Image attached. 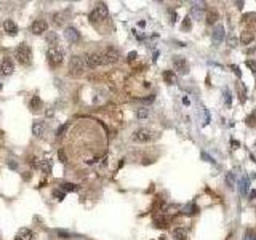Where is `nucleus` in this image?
Wrapping results in <instances>:
<instances>
[{
  "label": "nucleus",
  "mask_w": 256,
  "mask_h": 240,
  "mask_svg": "<svg viewBox=\"0 0 256 240\" xmlns=\"http://www.w3.org/2000/svg\"><path fill=\"white\" fill-rule=\"evenodd\" d=\"M231 69L234 71V74H235V75H238V77H240V67H238V66L232 64V66H231Z\"/></svg>",
  "instance_id": "44"
},
{
  "label": "nucleus",
  "mask_w": 256,
  "mask_h": 240,
  "mask_svg": "<svg viewBox=\"0 0 256 240\" xmlns=\"http://www.w3.org/2000/svg\"><path fill=\"white\" fill-rule=\"evenodd\" d=\"M154 99H155V98H154V94H149L147 98H139V101H141V103H144V104H151V103L154 101Z\"/></svg>",
  "instance_id": "39"
},
{
  "label": "nucleus",
  "mask_w": 256,
  "mask_h": 240,
  "mask_svg": "<svg viewBox=\"0 0 256 240\" xmlns=\"http://www.w3.org/2000/svg\"><path fill=\"white\" fill-rule=\"evenodd\" d=\"M31 58H32L31 47H27L26 43H21V45L16 48V61L23 66H27L31 63Z\"/></svg>",
  "instance_id": "2"
},
{
  "label": "nucleus",
  "mask_w": 256,
  "mask_h": 240,
  "mask_svg": "<svg viewBox=\"0 0 256 240\" xmlns=\"http://www.w3.org/2000/svg\"><path fill=\"white\" fill-rule=\"evenodd\" d=\"M243 240H256V238H254V237H250V235H247V237H245Z\"/></svg>",
  "instance_id": "49"
},
{
  "label": "nucleus",
  "mask_w": 256,
  "mask_h": 240,
  "mask_svg": "<svg viewBox=\"0 0 256 240\" xmlns=\"http://www.w3.org/2000/svg\"><path fill=\"white\" fill-rule=\"evenodd\" d=\"M136 117L139 120H143V119H147L149 117V109H146V107H141V109H138L136 110Z\"/></svg>",
  "instance_id": "32"
},
{
  "label": "nucleus",
  "mask_w": 256,
  "mask_h": 240,
  "mask_svg": "<svg viewBox=\"0 0 256 240\" xmlns=\"http://www.w3.org/2000/svg\"><path fill=\"white\" fill-rule=\"evenodd\" d=\"M58 157H59V162H66V157H64L63 150H59V152H58Z\"/></svg>",
  "instance_id": "47"
},
{
  "label": "nucleus",
  "mask_w": 256,
  "mask_h": 240,
  "mask_svg": "<svg viewBox=\"0 0 256 240\" xmlns=\"http://www.w3.org/2000/svg\"><path fill=\"white\" fill-rule=\"evenodd\" d=\"M231 146H232V149H238V147H240V143L235 141V139H232V141H231Z\"/></svg>",
  "instance_id": "46"
},
{
  "label": "nucleus",
  "mask_w": 256,
  "mask_h": 240,
  "mask_svg": "<svg viewBox=\"0 0 256 240\" xmlns=\"http://www.w3.org/2000/svg\"><path fill=\"white\" fill-rule=\"evenodd\" d=\"M43 131H45V122L43 120H35L34 123H32V135L34 136H42Z\"/></svg>",
  "instance_id": "14"
},
{
  "label": "nucleus",
  "mask_w": 256,
  "mask_h": 240,
  "mask_svg": "<svg viewBox=\"0 0 256 240\" xmlns=\"http://www.w3.org/2000/svg\"><path fill=\"white\" fill-rule=\"evenodd\" d=\"M256 197V191H251L250 192V199H254Z\"/></svg>",
  "instance_id": "48"
},
{
  "label": "nucleus",
  "mask_w": 256,
  "mask_h": 240,
  "mask_svg": "<svg viewBox=\"0 0 256 240\" xmlns=\"http://www.w3.org/2000/svg\"><path fill=\"white\" fill-rule=\"evenodd\" d=\"M27 163H29L32 168H40V160L34 155H31V157H27Z\"/></svg>",
  "instance_id": "31"
},
{
  "label": "nucleus",
  "mask_w": 256,
  "mask_h": 240,
  "mask_svg": "<svg viewBox=\"0 0 256 240\" xmlns=\"http://www.w3.org/2000/svg\"><path fill=\"white\" fill-rule=\"evenodd\" d=\"M173 237H175L176 240H186V238H187L186 229H182V227H176V229H173Z\"/></svg>",
  "instance_id": "22"
},
{
  "label": "nucleus",
  "mask_w": 256,
  "mask_h": 240,
  "mask_svg": "<svg viewBox=\"0 0 256 240\" xmlns=\"http://www.w3.org/2000/svg\"><path fill=\"white\" fill-rule=\"evenodd\" d=\"M205 19H207V24H213L218 21V13L213 12V10H210V12H207V15H205Z\"/></svg>",
  "instance_id": "28"
},
{
  "label": "nucleus",
  "mask_w": 256,
  "mask_h": 240,
  "mask_svg": "<svg viewBox=\"0 0 256 240\" xmlns=\"http://www.w3.org/2000/svg\"><path fill=\"white\" fill-rule=\"evenodd\" d=\"M205 12V3H194L192 5V15L195 16V18H200L202 16V13Z\"/></svg>",
  "instance_id": "21"
},
{
  "label": "nucleus",
  "mask_w": 256,
  "mask_h": 240,
  "mask_svg": "<svg viewBox=\"0 0 256 240\" xmlns=\"http://www.w3.org/2000/svg\"><path fill=\"white\" fill-rule=\"evenodd\" d=\"M107 13H109V10H107V7H106L104 3H98L96 5V8L93 10V12L90 13V21L91 23H99V21H103L106 16H107Z\"/></svg>",
  "instance_id": "3"
},
{
  "label": "nucleus",
  "mask_w": 256,
  "mask_h": 240,
  "mask_svg": "<svg viewBox=\"0 0 256 240\" xmlns=\"http://www.w3.org/2000/svg\"><path fill=\"white\" fill-rule=\"evenodd\" d=\"M59 187H61V191H63V192H77V191H79V186L74 184V182H69V181L61 182Z\"/></svg>",
  "instance_id": "18"
},
{
  "label": "nucleus",
  "mask_w": 256,
  "mask_h": 240,
  "mask_svg": "<svg viewBox=\"0 0 256 240\" xmlns=\"http://www.w3.org/2000/svg\"><path fill=\"white\" fill-rule=\"evenodd\" d=\"M191 27H192L191 18H189V16H186V18H184V23H182V31H189Z\"/></svg>",
  "instance_id": "38"
},
{
  "label": "nucleus",
  "mask_w": 256,
  "mask_h": 240,
  "mask_svg": "<svg viewBox=\"0 0 256 240\" xmlns=\"http://www.w3.org/2000/svg\"><path fill=\"white\" fill-rule=\"evenodd\" d=\"M197 211H199V208H197V205H194V203H191V205H187V206L182 208V213H186V215H195Z\"/></svg>",
  "instance_id": "29"
},
{
  "label": "nucleus",
  "mask_w": 256,
  "mask_h": 240,
  "mask_svg": "<svg viewBox=\"0 0 256 240\" xmlns=\"http://www.w3.org/2000/svg\"><path fill=\"white\" fill-rule=\"evenodd\" d=\"M245 122H247L248 127H256V110H253V112L245 119Z\"/></svg>",
  "instance_id": "30"
},
{
  "label": "nucleus",
  "mask_w": 256,
  "mask_h": 240,
  "mask_svg": "<svg viewBox=\"0 0 256 240\" xmlns=\"http://www.w3.org/2000/svg\"><path fill=\"white\" fill-rule=\"evenodd\" d=\"M173 66H175V71L179 72V74H187L189 72V64L182 56H175L173 58Z\"/></svg>",
  "instance_id": "9"
},
{
  "label": "nucleus",
  "mask_w": 256,
  "mask_h": 240,
  "mask_svg": "<svg viewBox=\"0 0 256 240\" xmlns=\"http://www.w3.org/2000/svg\"><path fill=\"white\" fill-rule=\"evenodd\" d=\"M0 88H2V83H0Z\"/></svg>",
  "instance_id": "50"
},
{
  "label": "nucleus",
  "mask_w": 256,
  "mask_h": 240,
  "mask_svg": "<svg viewBox=\"0 0 256 240\" xmlns=\"http://www.w3.org/2000/svg\"><path fill=\"white\" fill-rule=\"evenodd\" d=\"M69 130V123H64V125H61L59 128H58V131H56V135L61 138V136H64L66 135V131Z\"/></svg>",
  "instance_id": "36"
},
{
  "label": "nucleus",
  "mask_w": 256,
  "mask_h": 240,
  "mask_svg": "<svg viewBox=\"0 0 256 240\" xmlns=\"http://www.w3.org/2000/svg\"><path fill=\"white\" fill-rule=\"evenodd\" d=\"M40 170L43 173H47V175H50V173H51V162H50L48 159L40 160Z\"/></svg>",
  "instance_id": "27"
},
{
  "label": "nucleus",
  "mask_w": 256,
  "mask_h": 240,
  "mask_svg": "<svg viewBox=\"0 0 256 240\" xmlns=\"http://www.w3.org/2000/svg\"><path fill=\"white\" fill-rule=\"evenodd\" d=\"M222 94H224V103H226V106H227V107H231V104H232V96H231V91L226 88V90L222 91Z\"/></svg>",
  "instance_id": "34"
},
{
  "label": "nucleus",
  "mask_w": 256,
  "mask_h": 240,
  "mask_svg": "<svg viewBox=\"0 0 256 240\" xmlns=\"http://www.w3.org/2000/svg\"><path fill=\"white\" fill-rule=\"evenodd\" d=\"M247 66H248V69H251L253 74H256V63L254 61H247Z\"/></svg>",
  "instance_id": "41"
},
{
  "label": "nucleus",
  "mask_w": 256,
  "mask_h": 240,
  "mask_svg": "<svg viewBox=\"0 0 256 240\" xmlns=\"http://www.w3.org/2000/svg\"><path fill=\"white\" fill-rule=\"evenodd\" d=\"M31 31H32V34H35V35L45 34V32L48 31L47 21L45 19H35L34 23H32V26H31Z\"/></svg>",
  "instance_id": "8"
},
{
  "label": "nucleus",
  "mask_w": 256,
  "mask_h": 240,
  "mask_svg": "<svg viewBox=\"0 0 256 240\" xmlns=\"http://www.w3.org/2000/svg\"><path fill=\"white\" fill-rule=\"evenodd\" d=\"M254 18H256V15H254V13H245V15L242 16V21L248 24V23H253Z\"/></svg>",
  "instance_id": "35"
},
{
  "label": "nucleus",
  "mask_w": 256,
  "mask_h": 240,
  "mask_svg": "<svg viewBox=\"0 0 256 240\" xmlns=\"http://www.w3.org/2000/svg\"><path fill=\"white\" fill-rule=\"evenodd\" d=\"M15 240H34V231L32 229H19Z\"/></svg>",
  "instance_id": "13"
},
{
  "label": "nucleus",
  "mask_w": 256,
  "mask_h": 240,
  "mask_svg": "<svg viewBox=\"0 0 256 240\" xmlns=\"http://www.w3.org/2000/svg\"><path fill=\"white\" fill-rule=\"evenodd\" d=\"M170 21L171 23H176V19H178V15H176V12H170Z\"/></svg>",
  "instance_id": "45"
},
{
  "label": "nucleus",
  "mask_w": 256,
  "mask_h": 240,
  "mask_svg": "<svg viewBox=\"0 0 256 240\" xmlns=\"http://www.w3.org/2000/svg\"><path fill=\"white\" fill-rule=\"evenodd\" d=\"M47 43L50 45V48H56V45L59 43V35L56 32H47Z\"/></svg>",
  "instance_id": "17"
},
{
  "label": "nucleus",
  "mask_w": 256,
  "mask_h": 240,
  "mask_svg": "<svg viewBox=\"0 0 256 240\" xmlns=\"http://www.w3.org/2000/svg\"><path fill=\"white\" fill-rule=\"evenodd\" d=\"M85 64H87L88 69H96V67H99V66H103L104 64L103 53H90V54H87Z\"/></svg>",
  "instance_id": "5"
},
{
  "label": "nucleus",
  "mask_w": 256,
  "mask_h": 240,
  "mask_svg": "<svg viewBox=\"0 0 256 240\" xmlns=\"http://www.w3.org/2000/svg\"><path fill=\"white\" fill-rule=\"evenodd\" d=\"M254 40V34L251 31H243L242 35H240V42L243 43V45H250Z\"/></svg>",
  "instance_id": "19"
},
{
  "label": "nucleus",
  "mask_w": 256,
  "mask_h": 240,
  "mask_svg": "<svg viewBox=\"0 0 256 240\" xmlns=\"http://www.w3.org/2000/svg\"><path fill=\"white\" fill-rule=\"evenodd\" d=\"M211 38H213V45H219L224 38V26L222 24H218L213 29V34H211Z\"/></svg>",
  "instance_id": "12"
},
{
  "label": "nucleus",
  "mask_w": 256,
  "mask_h": 240,
  "mask_svg": "<svg viewBox=\"0 0 256 240\" xmlns=\"http://www.w3.org/2000/svg\"><path fill=\"white\" fill-rule=\"evenodd\" d=\"M51 18H53V24L54 26H63L64 24V21H63V15H61V13H54L53 16H51Z\"/></svg>",
  "instance_id": "33"
},
{
  "label": "nucleus",
  "mask_w": 256,
  "mask_h": 240,
  "mask_svg": "<svg viewBox=\"0 0 256 240\" xmlns=\"http://www.w3.org/2000/svg\"><path fill=\"white\" fill-rule=\"evenodd\" d=\"M15 71V63L10 58H3L2 63H0V74L3 75H11Z\"/></svg>",
  "instance_id": "10"
},
{
  "label": "nucleus",
  "mask_w": 256,
  "mask_h": 240,
  "mask_svg": "<svg viewBox=\"0 0 256 240\" xmlns=\"http://www.w3.org/2000/svg\"><path fill=\"white\" fill-rule=\"evenodd\" d=\"M235 176H234L232 171H227L226 173V186L231 189V191H234V187H235Z\"/></svg>",
  "instance_id": "23"
},
{
  "label": "nucleus",
  "mask_w": 256,
  "mask_h": 240,
  "mask_svg": "<svg viewBox=\"0 0 256 240\" xmlns=\"http://www.w3.org/2000/svg\"><path fill=\"white\" fill-rule=\"evenodd\" d=\"M64 37H66V40H67V42L77 43V42H79V38H80V32L77 31L75 27L69 26V27H66V29H64Z\"/></svg>",
  "instance_id": "11"
},
{
  "label": "nucleus",
  "mask_w": 256,
  "mask_h": 240,
  "mask_svg": "<svg viewBox=\"0 0 256 240\" xmlns=\"http://www.w3.org/2000/svg\"><path fill=\"white\" fill-rule=\"evenodd\" d=\"M163 80H165V83H168V85H173V83H176V74H175V71H163Z\"/></svg>",
  "instance_id": "20"
},
{
  "label": "nucleus",
  "mask_w": 256,
  "mask_h": 240,
  "mask_svg": "<svg viewBox=\"0 0 256 240\" xmlns=\"http://www.w3.org/2000/svg\"><path fill=\"white\" fill-rule=\"evenodd\" d=\"M247 189H248V179L243 176V178L238 179V192H240L242 195H245L247 194Z\"/></svg>",
  "instance_id": "26"
},
{
  "label": "nucleus",
  "mask_w": 256,
  "mask_h": 240,
  "mask_svg": "<svg viewBox=\"0 0 256 240\" xmlns=\"http://www.w3.org/2000/svg\"><path fill=\"white\" fill-rule=\"evenodd\" d=\"M170 222H171V218H168V216H165V215H160V216H155L154 218V224H155V227H168L170 226Z\"/></svg>",
  "instance_id": "15"
},
{
  "label": "nucleus",
  "mask_w": 256,
  "mask_h": 240,
  "mask_svg": "<svg viewBox=\"0 0 256 240\" xmlns=\"http://www.w3.org/2000/svg\"><path fill=\"white\" fill-rule=\"evenodd\" d=\"M119 58H120V53L117 51L115 48H112V47L106 48L104 51H103L104 64H114V63H117V61H119Z\"/></svg>",
  "instance_id": "7"
},
{
  "label": "nucleus",
  "mask_w": 256,
  "mask_h": 240,
  "mask_svg": "<svg viewBox=\"0 0 256 240\" xmlns=\"http://www.w3.org/2000/svg\"><path fill=\"white\" fill-rule=\"evenodd\" d=\"M47 58H48L51 66H59L64 61V51L61 48H58V47L56 48H50L48 53H47Z\"/></svg>",
  "instance_id": "4"
},
{
  "label": "nucleus",
  "mask_w": 256,
  "mask_h": 240,
  "mask_svg": "<svg viewBox=\"0 0 256 240\" xmlns=\"http://www.w3.org/2000/svg\"><path fill=\"white\" fill-rule=\"evenodd\" d=\"M56 235L59 237V238H71V234L67 232V231H63V229H56Z\"/></svg>",
  "instance_id": "37"
},
{
  "label": "nucleus",
  "mask_w": 256,
  "mask_h": 240,
  "mask_svg": "<svg viewBox=\"0 0 256 240\" xmlns=\"http://www.w3.org/2000/svg\"><path fill=\"white\" fill-rule=\"evenodd\" d=\"M53 197H56L58 200H63L64 199V192L63 191H53Z\"/></svg>",
  "instance_id": "40"
},
{
  "label": "nucleus",
  "mask_w": 256,
  "mask_h": 240,
  "mask_svg": "<svg viewBox=\"0 0 256 240\" xmlns=\"http://www.w3.org/2000/svg\"><path fill=\"white\" fill-rule=\"evenodd\" d=\"M237 93H238V96H240V101H242V103L247 101V88H245V85H243L242 82L237 83Z\"/></svg>",
  "instance_id": "25"
},
{
  "label": "nucleus",
  "mask_w": 256,
  "mask_h": 240,
  "mask_svg": "<svg viewBox=\"0 0 256 240\" xmlns=\"http://www.w3.org/2000/svg\"><path fill=\"white\" fill-rule=\"evenodd\" d=\"M200 155H202V159H205V160H207V162H210V163H215V160H213V157H210V155H208L207 152H202V154H200Z\"/></svg>",
  "instance_id": "42"
},
{
  "label": "nucleus",
  "mask_w": 256,
  "mask_h": 240,
  "mask_svg": "<svg viewBox=\"0 0 256 240\" xmlns=\"http://www.w3.org/2000/svg\"><path fill=\"white\" fill-rule=\"evenodd\" d=\"M87 64H85V58L83 56H79V54H75V56H72L71 61H69V71H71V75H80L83 74V71H85Z\"/></svg>",
  "instance_id": "1"
},
{
  "label": "nucleus",
  "mask_w": 256,
  "mask_h": 240,
  "mask_svg": "<svg viewBox=\"0 0 256 240\" xmlns=\"http://www.w3.org/2000/svg\"><path fill=\"white\" fill-rule=\"evenodd\" d=\"M136 58H138V53H136V51H130V53H128V56H126L128 61H135Z\"/></svg>",
  "instance_id": "43"
},
{
  "label": "nucleus",
  "mask_w": 256,
  "mask_h": 240,
  "mask_svg": "<svg viewBox=\"0 0 256 240\" xmlns=\"http://www.w3.org/2000/svg\"><path fill=\"white\" fill-rule=\"evenodd\" d=\"M29 107L34 110V112H37L38 109H42V99L38 98V96H32L31 103H29Z\"/></svg>",
  "instance_id": "24"
},
{
  "label": "nucleus",
  "mask_w": 256,
  "mask_h": 240,
  "mask_svg": "<svg viewBox=\"0 0 256 240\" xmlns=\"http://www.w3.org/2000/svg\"><path fill=\"white\" fill-rule=\"evenodd\" d=\"M3 29H5V32H7L8 35H16V34H18V26H16V23L11 21V19L5 21V23H3Z\"/></svg>",
  "instance_id": "16"
},
{
  "label": "nucleus",
  "mask_w": 256,
  "mask_h": 240,
  "mask_svg": "<svg viewBox=\"0 0 256 240\" xmlns=\"http://www.w3.org/2000/svg\"><path fill=\"white\" fill-rule=\"evenodd\" d=\"M152 138H154V133L147 130V128H139V130L133 133V141L136 143H149Z\"/></svg>",
  "instance_id": "6"
}]
</instances>
